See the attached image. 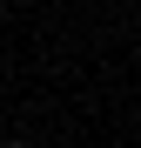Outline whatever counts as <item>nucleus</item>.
<instances>
[{
	"mask_svg": "<svg viewBox=\"0 0 141 148\" xmlns=\"http://www.w3.org/2000/svg\"><path fill=\"white\" fill-rule=\"evenodd\" d=\"M0 148H34V141H0Z\"/></svg>",
	"mask_w": 141,
	"mask_h": 148,
	"instance_id": "1",
	"label": "nucleus"
}]
</instances>
